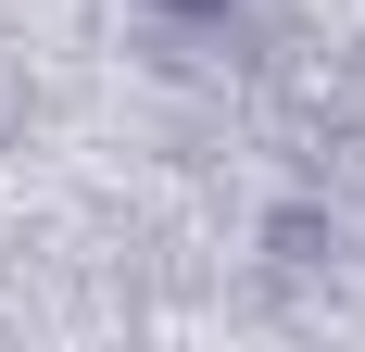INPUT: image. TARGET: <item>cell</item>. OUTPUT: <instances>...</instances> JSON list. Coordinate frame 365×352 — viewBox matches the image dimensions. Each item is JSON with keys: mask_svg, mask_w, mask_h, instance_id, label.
I'll return each mask as SVG.
<instances>
[{"mask_svg": "<svg viewBox=\"0 0 365 352\" xmlns=\"http://www.w3.org/2000/svg\"><path fill=\"white\" fill-rule=\"evenodd\" d=\"M139 13L177 38V51H227V38L252 26V0H139Z\"/></svg>", "mask_w": 365, "mask_h": 352, "instance_id": "6da1fadb", "label": "cell"}]
</instances>
